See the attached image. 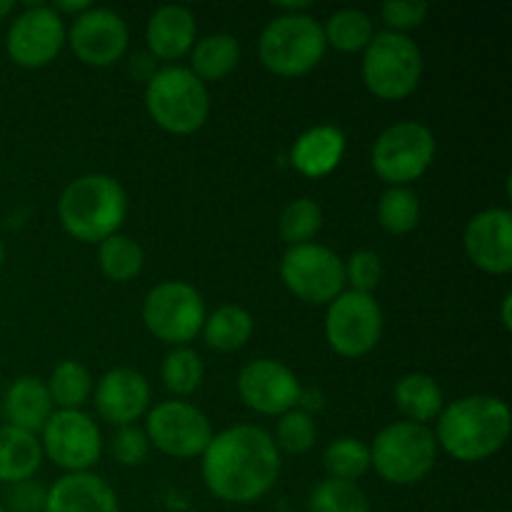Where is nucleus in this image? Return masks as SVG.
Segmentation results:
<instances>
[{
	"label": "nucleus",
	"instance_id": "b1692460",
	"mask_svg": "<svg viewBox=\"0 0 512 512\" xmlns=\"http://www.w3.org/2000/svg\"><path fill=\"white\" fill-rule=\"evenodd\" d=\"M43 463V448L33 433L0 425V483L30 480Z\"/></svg>",
	"mask_w": 512,
	"mask_h": 512
},
{
	"label": "nucleus",
	"instance_id": "412c9836",
	"mask_svg": "<svg viewBox=\"0 0 512 512\" xmlns=\"http://www.w3.org/2000/svg\"><path fill=\"white\" fill-rule=\"evenodd\" d=\"M345 155V133L338 125H313L290 148V163L305 178H325Z\"/></svg>",
	"mask_w": 512,
	"mask_h": 512
},
{
	"label": "nucleus",
	"instance_id": "a211bd4d",
	"mask_svg": "<svg viewBox=\"0 0 512 512\" xmlns=\"http://www.w3.org/2000/svg\"><path fill=\"white\" fill-rule=\"evenodd\" d=\"M150 383L133 368H113L95 385V410L110 425H135L148 413Z\"/></svg>",
	"mask_w": 512,
	"mask_h": 512
},
{
	"label": "nucleus",
	"instance_id": "ea45409f",
	"mask_svg": "<svg viewBox=\"0 0 512 512\" xmlns=\"http://www.w3.org/2000/svg\"><path fill=\"white\" fill-rule=\"evenodd\" d=\"M130 70H133L135 75H140V70H145V78H153L155 75V63H153V55H145V53H138L133 58V63H130Z\"/></svg>",
	"mask_w": 512,
	"mask_h": 512
},
{
	"label": "nucleus",
	"instance_id": "c9c22d12",
	"mask_svg": "<svg viewBox=\"0 0 512 512\" xmlns=\"http://www.w3.org/2000/svg\"><path fill=\"white\" fill-rule=\"evenodd\" d=\"M345 283L353 285L355 293H368L378 288L383 280V260L373 250H355L348 260H343Z\"/></svg>",
	"mask_w": 512,
	"mask_h": 512
},
{
	"label": "nucleus",
	"instance_id": "6ab92c4d",
	"mask_svg": "<svg viewBox=\"0 0 512 512\" xmlns=\"http://www.w3.org/2000/svg\"><path fill=\"white\" fill-rule=\"evenodd\" d=\"M43 512H118V495L100 475L68 473L48 490Z\"/></svg>",
	"mask_w": 512,
	"mask_h": 512
},
{
	"label": "nucleus",
	"instance_id": "f03ea898",
	"mask_svg": "<svg viewBox=\"0 0 512 512\" xmlns=\"http://www.w3.org/2000/svg\"><path fill=\"white\" fill-rule=\"evenodd\" d=\"M512 415L505 400L495 395H468L438 415L435 443L460 463L488 460L508 443Z\"/></svg>",
	"mask_w": 512,
	"mask_h": 512
},
{
	"label": "nucleus",
	"instance_id": "7c9ffc66",
	"mask_svg": "<svg viewBox=\"0 0 512 512\" xmlns=\"http://www.w3.org/2000/svg\"><path fill=\"white\" fill-rule=\"evenodd\" d=\"M323 465L328 478L355 483V480L363 478L370 470V445H365L358 438H348V435L335 438L325 448Z\"/></svg>",
	"mask_w": 512,
	"mask_h": 512
},
{
	"label": "nucleus",
	"instance_id": "f257e3e1",
	"mask_svg": "<svg viewBox=\"0 0 512 512\" xmlns=\"http://www.w3.org/2000/svg\"><path fill=\"white\" fill-rule=\"evenodd\" d=\"M280 475V453L268 430L233 425L213 435L203 453V480L215 498L248 505L263 498Z\"/></svg>",
	"mask_w": 512,
	"mask_h": 512
},
{
	"label": "nucleus",
	"instance_id": "72a5a7b5",
	"mask_svg": "<svg viewBox=\"0 0 512 512\" xmlns=\"http://www.w3.org/2000/svg\"><path fill=\"white\" fill-rule=\"evenodd\" d=\"M310 512H370V508L358 485L325 478L310 493Z\"/></svg>",
	"mask_w": 512,
	"mask_h": 512
},
{
	"label": "nucleus",
	"instance_id": "5701e85b",
	"mask_svg": "<svg viewBox=\"0 0 512 512\" xmlns=\"http://www.w3.org/2000/svg\"><path fill=\"white\" fill-rule=\"evenodd\" d=\"M393 400L398 405L405 420L418 425H428L430 420H438L443 413V388L438 380L428 373H408L395 383Z\"/></svg>",
	"mask_w": 512,
	"mask_h": 512
},
{
	"label": "nucleus",
	"instance_id": "58836bf2",
	"mask_svg": "<svg viewBox=\"0 0 512 512\" xmlns=\"http://www.w3.org/2000/svg\"><path fill=\"white\" fill-rule=\"evenodd\" d=\"M48 490L38 480H20L8 490V508L13 512H43Z\"/></svg>",
	"mask_w": 512,
	"mask_h": 512
},
{
	"label": "nucleus",
	"instance_id": "e433bc0d",
	"mask_svg": "<svg viewBox=\"0 0 512 512\" xmlns=\"http://www.w3.org/2000/svg\"><path fill=\"white\" fill-rule=\"evenodd\" d=\"M148 453L150 440L143 428H138V425H123V428H118V433L113 438V455L120 465L133 468V465L145 463Z\"/></svg>",
	"mask_w": 512,
	"mask_h": 512
},
{
	"label": "nucleus",
	"instance_id": "a19ab883",
	"mask_svg": "<svg viewBox=\"0 0 512 512\" xmlns=\"http://www.w3.org/2000/svg\"><path fill=\"white\" fill-rule=\"evenodd\" d=\"M88 8H93V5H90L88 0H73V3H70V0H60V3L53 5L55 13L65 10V13H75V15L85 13V10H88Z\"/></svg>",
	"mask_w": 512,
	"mask_h": 512
},
{
	"label": "nucleus",
	"instance_id": "c85d7f7f",
	"mask_svg": "<svg viewBox=\"0 0 512 512\" xmlns=\"http://www.w3.org/2000/svg\"><path fill=\"white\" fill-rule=\"evenodd\" d=\"M48 393L60 410H80V405L93 393L90 370L78 360H63L53 368L48 380Z\"/></svg>",
	"mask_w": 512,
	"mask_h": 512
},
{
	"label": "nucleus",
	"instance_id": "423d86ee",
	"mask_svg": "<svg viewBox=\"0 0 512 512\" xmlns=\"http://www.w3.org/2000/svg\"><path fill=\"white\" fill-rule=\"evenodd\" d=\"M323 25L313 15H278L263 28L258 53L265 68L275 75L295 78L313 70L325 55Z\"/></svg>",
	"mask_w": 512,
	"mask_h": 512
},
{
	"label": "nucleus",
	"instance_id": "cd10ccee",
	"mask_svg": "<svg viewBox=\"0 0 512 512\" xmlns=\"http://www.w3.org/2000/svg\"><path fill=\"white\" fill-rule=\"evenodd\" d=\"M378 223L390 235H408L420 223V200L408 185H390L378 200Z\"/></svg>",
	"mask_w": 512,
	"mask_h": 512
},
{
	"label": "nucleus",
	"instance_id": "dca6fc26",
	"mask_svg": "<svg viewBox=\"0 0 512 512\" xmlns=\"http://www.w3.org/2000/svg\"><path fill=\"white\" fill-rule=\"evenodd\" d=\"M68 43L78 60L93 68H108L128 50V25L115 10L88 8L75 15Z\"/></svg>",
	"mask_w": 512,
	"mask_h": 512
},
{
	"label": "nucleus",
	"instance_id": "79ce46f5",
	"mask_svg": "<svg viewBox=\"0 0 512 512\" xmlns=\"http://www.w3.org/2000/svg\"><path fill=\"white\" fill-rule=\"evenodd\" d=\"M510 303H512V295L505 293L503 298V325L508 330H512V320H510Z\"/></svg>",
	"mask_w": 512,
	"mask_h": 512
},
{
	"label": "nucleus",
	"instance_id": "20e7f679",
	"mask_svg": "<svg viewBox=\"0 0 512 512\" xmlns=\"http://www.w3.org/2000/svg\"><path fill=\"white\" fill-rule=\"evenodd\" d=\"M145 108L163 130L173 135H190L208 120V85L190 68L168 65L155 70L145 83Z\"/></svg>",
	"mask_w": 512,
	"mask_h": 512
},
{
	"label": "nucleus",
	"instance_id": "f3484780",
	"mask_svg": "<svg viewBox=\"0 0 512 512\" xmlns=\"http://www.w3.org/2000/svg\"><path fill=\"white\" fill-rule=\"evenodd\" d=\"M463 245L473 265L490 275L512 270V213L508 208L480 210L465 225Z\"/></svg>",
	"mask_w": 512,
	"mask_h": 512
},
{
	"label": "nucleus",
	"instance_id": "1a4fd4ad",
	"mask_svg": "<svg viewBox=\"0 0 512 512\" xmlns=\"http://www.w3.org/2000/svg\"><path fill=\"white\" fill-rule=\"evenodd\" d=\"M145 328L163 343L188 345L203 330V295L185 280H165L148 293L143 303Z\"/></svg>",
	"mask_w": 512,
	"mask_h": 512
},
{
	"label": "nucleus",
	"instance_id": "2eb2a0df",
	"mask_svg": "<svg viewBox=\"0 0 512 512\" xmlns=\"http://www.w3.org/2000/svg\"><path fill=\"white\" fill-rule=\"evenodd\" d=\"M300 380L285 363L260 358L238 375L240 400L260 415H285L300 403Z\"/></svg>",
	"mask_w": 512,
	"mask_h": 512
},
{
	"label": "nucleus",
	"instance_id": "39448f33",
	"mask_svg": "<svg viewBox=\"0 0 512 512\" xmlns=\"http://www.w3.org/2000/svg\"><path fill=\"white\" fill-rule=\"evenodd\" d=\"M438 443L428 425L398 420L375 435L370 445V468L393 485H415L433 470Z\"/></svg>",
	"mask_w": 512,
	"mask_h": 512
},
{
	"label": "nucleus",
	"instance_id": "49530a36",
	"mask_svg": "<svg viewBox=\"0 0 512 512\" xmlns=\"http://www.w3.org/2000/svg\"><path fill=\"white\" fill-rule=\"evenodd\" d=\"M493 512H508V510H493Z\"/></svg>",
	"mask_w": 512,
	"mask_h": 512
},
{
	"label": "nucleus",
	"instance_id": "f8f14e48",
	"mask_svg": "<svg viewBox=\"0 0 512 512\" xmlns=\"http://www.w3.org/2000/svg\"><path fill=\"white\" fill-rule=\"evenodd\" d=\"M145 435L150 445L170 458H195L203 455L213 440V428L203 410L185 400H163L153 405L145 418Z\"/></svg>",
	"mask_w": 512,
	"mask_h": 512
},
{
	"label": "nucleus",
	"instance_id": "2f4dec72",
	"mask_svg": "<svg viewBox=\"0 0 512 512\" xmlns=\"http://www.w3.org/2000/svg\"><path fill=\"white\" fill-rule=\"evenodd\" d=\"M160 375H163V383L170 393L190 395L200 388V383H203L205 365L193 348L180 345V348H173L165 355Z\"/></svg>",
	"mask_w": 512,
	"mask_h": 512
},
{
	"label": "nucleus",
	"instance_id": "a18cd8bd",
	"mask_svg": "<svg viewBox=\"0 0 512 512\" xmlns=\"http://www.w3.org/2000/svg\"><path fill=\"white\" fill-rule=\"evenodd\" d=\"M0 512H8V510H5V508H3V505H0Z\"/></svg>",
	"mask_w": 512,
	"mask_h": 512
},
{
	"label": "nucleus",
	"instance_id": "9b49d317",
	"mask_svg": "<svg viewBox=\"0 0 512 512\" xmlns=\"http://www.w3.org/2000/svg\"><path fill=\"white\" fill-rule=\"evenodd\" d=\"M383 310L368 293L345 290L325 313V340L343 358H360L380 343Z\"/></svg>",
	"mask_w": 512,
	"mask_h": 512
},
{
	"label": "nucleus",
	"instance_id": "393cba45",
	"mask_svg": "<svg viewBox=\"0 0 512 512\" xmlns=\"http://www.w3.org/2000/svg\"><path fill=\"white\" fill-rule=\"evenodd\" d=\"M193 70L203 83L223 80L225 75L233 73L240 63V43L230 33H213L195 40L193 45Z\"/></svg>",
	"mask_w": 512,
	"mask_h": 512
},
{
	"label": "nucleus",
	"instance_id": "c756f323",
	"mask_svg": "<svg viewBox=\"0 0 512 512\" xmlns=\"http://www.w3.org/2000/svg\"><path fill=\"white\" fill-rule=\"evenodd\" d=\"M143 260V248L130 235H110L98 248L100 270H103L105 278L115 280V283H128V280H133L143 270Z\"/></svg>",
	"mask_w": 512,
	"mask_h": 512
},
{
	"label": "nucleus",
	"instance_id": "7ed1b4c3",
	"mask_svg": "<svg viewBox=\"0 0 512 512\" xmlns=\"http://www.w3.org/2000/svg\"><path fill=\"white\" fill-rule=\"evenodd\" d=\"M128 213L123 185L103 173L75 178L58 200V215L65 233L80 243H103L118 233Z\"/></svg>",
	"mask_w": 512,
	"mask_h": 512
},
{
	"label": "nucleus",
	"instance_id": "a878e982",
	"mask_svg": "<svg viewBox=\"0 0 512 512\" xmlns=\"http://www.w3.org/2000/svg\"><path fill=\"white\" fill-rule=\"evenodd\" d=\"M200 333H203L208 348L220 350V353H233V350L243 348L253 335V315L240 305H223V308L205 315Z\"/></svg>",
	"mask_w": 512,
	"mask_h": 512
},
{
	"label": "nucleus",
	"instance_id": "6e6552de",
	"mask_svg": "<svg viewBox=\"0 0 512 512\" xmlns=\"http://www.w3.org/2000/svg\"><path fill=\"white\" fill-rule=\"evenodd\" d=\"M435 158V135L420 120H400L373 143L370 163L388 185H408L425 175Z\"/></svg>",
	"mask_w": 512,
	"mask_h": 512
},
{
	"label": "nucleus",
	"instance_id": "9d476101",
	"mask_svg": "<svg viewBox=\"0 0 512 512\" xmlns=\"http://www.w3.org/2000/svg\"><path fill=\"white\" fill-rule=\"evenodd\" d=\"M280 278L295 298L310 305H328L343 293V258L318 243L293 245L280 260Z\"/></svg>",
	"mask_w": 512,
	"mask_h": 512
},
{
	"label": "nucleus",
	"instance_id": "bb28decb",
	"mask_svg": "<svg viewBox=\"0 0 512 512\" xmlns=\"http://www.w3.org/2000/svg\"><path fill=\"white\" fill-rule=\"evenodd\" d=\"M325 45L343 50V53H358V50L368 48L373 40V20L365 10L358 8H343L335 10L323 25Z\"/></svg>",
	"mask_w": 512,
	"mask_h": 512
},
{
	"label": "nucleus",
	"instance_id": "ddd939ff",
	"mask_svg": "<svg viewBox=\"0 0 512 512\" xmlns=\"http://www.w3.org/2000/svg\"><path fill=\"white\" fill-rule=\"evenodd\" d=\"M40 433L43 455L70 473H88L103 453L98 425L83 410H55Z\"/></svg>",
	"mask_w": 512,
	"mask_h": 512
},
{
	"label": "nucleus",
	"instance_id": "473e14b6",
	"mask_svg": "<svg viewBox=\"0 0 512 512\" xmlns=\"http://www.w3.org/2000/svg\"><path fill=\"white\" fill-rule=\"evenodd\" d=\"M320 228H323V210L310 198H298L285 205L278 220L280 238L288 243V248L310 243L320 233Z\"/></svg>",
	"mask_w": 512,
	"mask_h": 512
},
{
	"label": "nucleus",
	"instance_id": "0eeeda50",
	"mask_svg": "<svg viewBox=\"0 0 512 512\" xmlns=\"http://www.w3.org/2000/svg\"><path fill=\"white\" fill-rule=\"evenodd\" d=\"M423 78V53L403 33H375L363 50L365 88L380 100H403L415 93Z\"/></svg>",
	"mask_w": 512,
	"mask_h": 512
},
{
	"label": "nucleus",
	"instance_id": "f704fd0d",
	"mask_svg": "<svg viewBox=\"0 0 512 512\" xmlns=\"http://www.w3.org/2000/svg\"><path fill=\"white\" fill-rule=\"evenodd\" d=\"M315 438H318V430H315V420L310 418L305 410H288L285 415H280L278 430H275V448L278 453L288 455H303L308 453L315 445Z\"/></svg>",
	"mask_w": 512,
	"mask_h": 512
},
{
	"label": "nucleus",
	"instance_id": "aec40b11",
	"mask_svg": "<svg viewBox=\"0 0 512 512\" xmlns=\"http://www.w3.org/2000/svg\"><path fill=\"white\" fill-rule=\"evenodd\" d=\"M195 35H198V23L193 10L185 5H163L150 15L145 43L153 58L178 60L193 50Z\"/></svg>",
	"mask_w": 512,
	"mask_h": 512
},
{
	"label": "nucleus",
	"instance_id": "37998d69",
	"mask_svg": "<svg viewBox=\"0 0 512 512\" xmlns=\"http://www.w3.org/2000/svg\"><path fill=\"white\" fill-rule=\"evenodd\" d=\"M13 10H15V3H13V0H0V20L8 18V15L13 13Z\"/></svg>",
	"mask_w": 512,
	"mask_h": 512
},
{
	"label": "nucleus",
	"instance_id": "c03bdc74",
	"mask_svg": "<svg viewBox=\"0 0 512 512\" xmlns=\"http://www.w3.org/2000/svg\"><path fill=\"white\" fill-rule=\"evenodd\" d=\"M3 263H5V243L0 240V265H3Z\"/></svg>",
	"mask_w": 512,
	"mask_h": 512
},
{
	"label": "nucleus",
	"instance_id": "4468645a",
	"mask_svg": "<svg viewBox=\"0 0 512 512\" xmlns=\"http://www.w3.org/2000/svg\"><path fill=\"white\" fill-rule=\"evenodd\" d=\"M65 43V25L53 5L28 3V8L10 23L5 50L20 68H43Z\"/></svg>",
	"mask_w": 512,
	"mask_h": 512
},
{
	"label": "nucleus",
	"instance_id": "4be33fe9",
	"mask_svg": "<svg viewBox=\"0 0 512 512\" xmlns=\"http://www.w3.org/2000/svg\"><path fill=\"white\" fill-rule=\"evenodd\" d=\"M3 410L8 425L25 430V433H40L50 415H53V400H50L48 385L40 378H33V375H23L5 390Z\"/></svg>",
	"mask_w": 512,
	"mask_h": 512
},
{
	"label": "nucleus",
	"instance_id": "4c0bfd02",
	"mask_svg": "<svg viewBox=\"0 0 512 512\" xmlns=\"http://www.w3.org/2000/svg\"><path fill=\"white\" fill-rule=\"evenodd\" d=\"M428 10V3H423V0H388L380 8V15H383V20L390 25L393 33L405 35V30H413L425 23Z\"/></svg>",
	"mask_w": 512,
	"mask_h": 512
}]
</instances>
